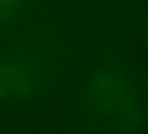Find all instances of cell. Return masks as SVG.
I'll use <instances>...</instances> for the list:
<instances>
[{
	"instance_id": "obj_1",
	"label": "cell",
	"mask_w": 148,
	"mask_h": 134,
	"mask_svg": "<svg viewBox=\"0 0 148 134\" xmlns=\"http://www.w3.org/2000/svg\"><path fill=\"white\" fill-rule=\"evenodd\" d=\"M15 0H0V12L2 10H7L8 8H10L14 5Z\"/></svg>"
}]
</instances>
